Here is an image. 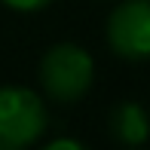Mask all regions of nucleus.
Here are the masks:
<instances>
[{"label":"nucleus","mask_w":150,"mask_h":150,"mask_svg":"<svg viewBox=\"0 0 150 150\" xmlns=\"http://www.w3.org/2000/svg\"><path fill=\"white\" fill-rule=\"evenodd\" d=\"M49 150H83V144H80V141H74V138H55V141H49V144H46Z\"/></svg>","instance_id":"423d86ee"},{"label":"nucleus","mask_w":150,"mask_h":150,"mask_svg":"<svg viewBox=\"0 0 150 150\" xmlns=\"http://www.w3.org/2000/svg\"><path fill=\"white\" fill-rule=\"evenodd\" d=\"M40 86L55 104H77L92 89L95 61L77 43H55L40 58Z\"/></svg>","instance_id":"f257e3e1"},{"label":"nucleus","mask_w":150,"mask_h":150,"mask_svg":"<svg viewBox=\"0 0 150 150\" xmlns=\"http://www.w3.org/2000/svg\"><path fill=\"white\" fill-rule=\"evenodd\" d=\"M49 126L46 104L28 86H0V150L37 144Z\"/></svg>","instance_id":"f03ea898"},{"label":"nucleus","mask_w":150,"mask_h":150,"mask_svg":"<svg viewBox=\"0 0 150 150\" xmlns=\"http://www.w3.org/2000/svg\"><path fill=\"white\" fill-rule=\"evenodd\" d=\"M104 37L117 58L147 61L150 58V0L117 3L107 16Z\"/></svg>","instance_id":"7ed1b4c3"},{"label":"nucleus","mask_w":150,"mask_h":150,"mask_svg":"<svg viewBox=\"0 0 150 150\" xmlns=\"http://www.w3.org/2000/svg\"><path fill=\"white\" fill-rule=\"evenodd\" d=\"M110 132L113 138L120 141V144H144L150 138V117L147 110L141 104H135V101H122L117 110L110 113Z\"/></svg>","instance_id":"20e7f679"},{"label":"nucleus","mask_w":150,"mask_h":150,"mask_svg":"<svg viewBox=\"0 0 150 150\" xmlns=\"http://www.w3.org/2000/svg\"><path fill=\"white\" fill-rule=\"evenodd\" d=\"M0 3L16 9V12H40V9H46L52 0H0Z\"/></svg>","instance_id":"39448f33"}]
</instances>
